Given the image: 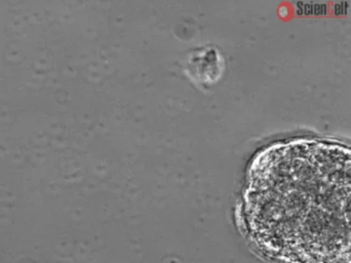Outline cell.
Wrapping results in <instances>:
<instances>
[{
  "label": "cell",
  "instance_id": "obj_1",
  "mask_svg": "<svg viewBox=\"0 0 351 263\" xmlns=\"http://www.w3.org/2000/svg\"><path fill=\"white\" fill-rule=\"evenodd\" d=\"M349 152L317 142L272 150L247 195L258 244L289 263H340L348 256Z\"/></svg>",
  "mask_w": 351,
  "mask_h": 263
}]
</instances>
